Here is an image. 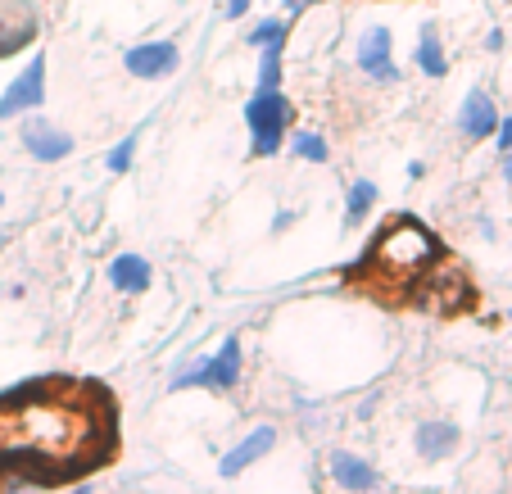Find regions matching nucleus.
Masks as SVG:
<instances>
[{
    "instance_id": "nucleus-1",
    "label": "nucleus",
    "mask_w": 512,
    "mask_h": 494,
    "mask_svg": "<svg viewBox=\"0 0 512 494\" xmlns=\"http://www.w3.org/2000/svg\"><path fill=\"white\" fill-rule=\"evenodd\" d=\"M100 445V417L82 404L46 399V386L14 390L0 413V454L23 463L32 481L46 485L50 476H64L73 467L91 463L87 449Z\"/></svg>"
},
{
    "instance_id": "nucleus-2",
    "label": "nucleus",
    "mask_w": 512,
    "mask_h": 494,
    "mask_svg": "<svg viewBox=\"0 0 512 494\" xmlns=\"http://www.w3.org/2000/svg\"><path fill=\"white\" fill-rule=\"evenodd\" d=\"M435 254H440V245L417 218H395L372 245V272L386 281H413L431 268Z\"/></svg>"
},
{
    "instance_id": "nucleus-3",
    "label": "nucleus",
    "mask_w": 512,
    "mask_h": 494,
    "mask_svg": "<svg viewBox=\"0 0 512 494\" xmlns=\"http://www.w3.org/2000/svg\"><path fill=\"white\" fill-rule=\"evenodd\" d=\"M290 100L281 91H254L245 100V123H250V155L254 159H272L281 146H286V132H290Z\"/></svg>"
},
{
    "instance_id": "nucleus-4",
    "label": "nucleus",
    "mask_w": 512,
    "mask_h": 494,
    "mask_svg": "<svg viewBox=\"0 0 512 494\" xmlns=\"http://www.w3.org/2000/svg\"><path fill=\"white\" fill-rule=\"evenodd\" d=\"M236 381H241V340L227 336L218 354H209V359H200V363H191V368L177 372V377H173V390H186V386L232 390Z\"/></svg>"
},
{
    "instance_id": "nucleus-5",
    "label": "nucleus",
    "mask_w": 512,
    "mask_h": 494,
    "mask_svg": "<svg viewBox=\"0 0 512 494\" xmlns=\"http://www.w3.org/2000/svg\"><path fill=\"white\" fill-rule=\"evenodd\" d=\"M358 68H363L368 82H377V87H395V82L404 78L395 64V32H390L386 23H372V28L358 37Z\"/></svg>"
},
{
    "instance_id": "nucleus-6",
    "label": "nucleus",
    "mask_w": 512,
    "mask_h": 494,
    "mask_svg": "<svg viewBox=\"0 0 512 494\" xmlns=\"http://www.w3.org/2000/svg\"><path fill=\"white\" fill-rule=\"evenodd\" d=\"M41 100H46V50H37V55L28 59V68L5 87V96H0V118H23V114H32V109H41Z\"/></svg>"
},
{
    "instance_id": "nucleus-7",
    "label": "nucleus",
    "mask_w": 512,
    "mask_h": 494,
    "mask_svg": "<svg viewBox=\"0 0 512 494\" xmlns=\"http://www.w3.org/2000/svg\"><path fill=\"white\" fill-rule=\"evenodd\" d=\"M177 64H182V50H177V41H136V46L123 50V68L132 73V78H141V82L173 78Z\"/></svg>"
},
{
    "instance_id": "nucleus-8",
    "label": "nucleus",
    "mask_w": 512,
    "mask_h": 494,
    "mask_svg": "<svg viewBox=\"0 0 512 494\" xmlns=\"http://www.w3.org/2000/svg\"><path fill=\"white\" fill-rule=\"evenodd\" d=\"M41 32V10L28 0H0V59L19 55L37 41Z\"/></svg>"
},
{
    "instance_id": "nucleus-9",
    "label": "nucleus",
    "mask_w": 512,
    "mask_h": 494,
    "mask_svg": "<svg viewBox=\"0 0 512 494\" xmlns=\"http://www.w3.org/2000/svg\"><path fill=\"white\" fill-rule=\"evenodd\" d=\"M19 141H23V150H28L37 164H59V159L73 155V136H68L64 127H55L50 118H41L37 109H32L28 123L19 127Z\"/></svg>"
},
{
    "instance_id": "nucleus-10",
    "label": "nucleus",
    "mask_w": 512,
    "mask_h": 494,
    "mask_svg": "<svg viewBox=\"0 0 512 494\" xmlns=\"http://www.w3.org/2000/svg\"><path fill=\"white\" fill-rule=\"evenodd\" d=\"M494 127H499V109H494L490 91L472 87L463 96V105H458V132L467 141H485V136H494Z\"/></svg>"
},
{
    "instance_id": "nucleus-11",
    "label": "nucleus",
    "mask_w": 512,
    "mask_h": 494,
    "mask_svg": "<svg viewBox=\"0 0 512 494\" xmlns=\"http://www.w3.org/2000/svg\"><path fill=\"white\" fill-rule=\"evenodd\" d=\"M327 467H331V481H336L340 490L368 494L372 485H377V467H372L368 458L349 454V449H331V454H327Z\"/></svg>"
},
{
    "instance_id": "nucleus-12",
    "label": "nucleus",
    "mask_w": 512,
    "mask_h": 494,
    "mask_svg": "<svg viewBox=\"0 0 512 494\" xmlns=\"http://www.w3.org/2000/svg\"><path fill=\"white\" fill-rule=\"evenodd\" d=\"M150 281H155V268H150V259H141V254H114V259H109V286H114V291L145 295Z\"/></svg>"
},
{
    "instance_id": "nucleus-13",
    "label": "nucleus",
    "mask_w": 512,
    "mask_h": 494,
    "mask_svg": "<svg viewBox=\"0 0 512 494\" xmlns=\"http://www.w3.org/2000/svg\"><path fill=\"white\" fill-rule=\"evenodd\" d=\"M272 445H277V427H254L250 436L241 440V445H236V449H227V454H223V463H218V472H223V476H241L245 467H250V463H259V458L268 454Z\"/></svg>"
},
{
    "instance_id": "nucleus-14",
    "label": "nucleus",
    "mask_w": 512,
    "mask_h": 494,
    "mask_svg": "<svg viewBox=\"0 0 512 494\" xmlns=\"http://www.w3.org/2000/svg\"><path fill=\"white\" fill-rule=\"evenodd\" d=\"M417 454L426 458V463H440V458H449L458 449V427L454 422H440V417H431V422H422L413 436Z\"/></svg>"
},
{
    "instance_id": "nucleus-15",
    "label": "nucleus",
    "mask_w": 512,
    "mask_h": 494,
    "mask_svg": "<svg viewBox=\"0 0 512 494\" xmlns=\"http://www.w3.org/2000/svg\"><path fill=\"white\" fill-rule=\"evenodd\" d=\"M417 68H422V78H445L449 73V55L435 37V23H422V41H417Z\"/></svg>"
},
{
    "instance_id": "nucleus-16",
    "label": "nucleus",
    "mask_w": 512,
    "mask_h": 494,
    "mask_svg": "<svg viewBox=\"0 0 512 494\" xmlns=\"http://www.w3.org/2000/svg\"><path fill=\"white\" fill-rule=\"evenodd\" d=\"M372 204H377V182L358 177V182L349 186V200H345V223H349V227H358L363 218H368Z\"/></svg>"
},
{
    "instance_id": "nucleus-17",
    "label": "nucleus",
    "mask_w": 512,
    "mask_h": 494,
    "mask_svg": "<svg viewBox=\"0 0 512 494\" xmlns=\"http://www.w3.org/2000/svg\"><path fill=\"white\" fill-rule=\"evenodd\" d=\"M286 146H290V155H295V159H309V164H327V159H331L327 141H322L318 132H290Z\"/></svg>"
},
{
    "instance_id": "nucleus-18",
    "label": "nucleus",
    "mask_w": 512,
    "mask_h": 494,
    "mask_svg": "<svg viewBox=\"0 0 512 494\" xmlns=\"http://www.w3.org/2000/svg\"><path fill=\"white\" fill-rule=\"evenodd\" d=\"M286 32H290L286 19H259L245 41H250L254 50H281V46H286Z\"/></svg>"
},
{
    "instance_id": "nucleus-19",
    "label": "nucleus",
    "mask_w": 512,
    "mask_h": 494,
    "mask_svg": "<svg viewBox=\"0 0 512 494\" xmlns=\"http://www.w3.org/2000/svg\"><path fill=\"white\" fill-rule=\"evenodd\" d=\"M136 150H141V127H136V132H127L118 146H109L105 168H109V173H127V168H132V159H136Z\"/></svg>"
},
{
    "instance_id": "nucleus-20",
    "label": "nucleus",
    "mask_w": 512,
    "mask_h": 494,
    "mask_svg": "<svg viewBox=\"0 0 512 494\" xmlns=\"http://www.w3.org/2000/svg\"><path fill=\"white\" fill-rule=\"evenodd\" d=\"M254 91H281V50H259V87Z\"/></svg>"
},
{
    "instance_id": "nucleus-21",
    "label": "nucleus",
    "mask_w": 512,
    "mask_h": 494,
    "mask_svg": "<svg viewBox=\"0 0 512 494\" xmlns=\"http://www.w3.org/2000/svg\"><path fill=\"white\" fill-rule=\"evenodd\" d=\"M494 141H499L503 155L512 150V114H508V118H499V127H494Z\"/></svg>"
},
{
    "instance_id": "nucleus-22",
    "label": "nucleus",
    "mask_w": 512,
    "mask_h": 494,
    "mask_svg": "<svg viewBox=\"0 0 512 494\" xmlns=\"http://www.w3.org/2000/svg\"><path fill=\"white\" fill-rule=\"evenodd\" d=\"M254 0H227V19H245Z\"/></svg>"
},
{
    "instance_id": "nucleus-23",
    "label": "nucleus",
    "mask_w": 512,
    "mask_h": 494,
    "mask_svg": "<svg viewBox=\"0 0 512 494\" xmlns=\"http://www.w3.org/2000/svg\"><path fill=\"white\" fill-rule=\"evenodd\" d=\"M313 5H318V0H286L290 14H304V10H313Z\"/></svg>"
},
{
    "instance_id": "nucleus-24",
    "label": "nucleus",
    "mask_w": 512,
    "mask_h": 494,
    "mask_svg": "<svg viewBox=\"0 0 512 494\" xmlns=\"http://www.w3.org/2000/svg\"><path fill=\"white\" fill-rule=\"evenodd\" d=\"M485 50H503V32H499V28H494L490 37H485Z\"/></svg>"
},
{
    "instance_id": "nucleus-25",
    "label": "nucleus",
    "mask_w": 512,
    "mask_h": 494,
    "mask_svg": "<svg viewBox=\"0 0 512 494\" xmlns=\"http://www.w3.org/2000/svg\"><path fill=\"white\" fill-rule=\"evenodd\" d=\"M503 177H508V182H512V150H508V155H503Z\"/></svg>"
},
{
    "instance_id": "nucleus-26",
    "label": "nucleus",
    "mask_w": 512,
    "mask_h": 494,
    "mask_svg": "<svg viewBox=\"0 0 512 494\" xmlns=\"http://www.w3.org/2000/svg\"><path fill=\"white\" fill-rule=\"evenodd\" d=\"M68 494H91V485H73V490H68Z\"/></svg>"
},
{
    "instance_id": "nucleus-27",
    "label": "nucleus",
    "mask_w": 512,
    "mask_h": 494,
    "mask_svg": "<svg viewBox=\"0 0 512 494\" xmlns=\"http://www.w3.org/2000/svg\"><path fill=\"white\" fill-rule=\"evenodd\" d=\"M0 209H5V191H0Z\"/></svg>"
}]
</instances>
